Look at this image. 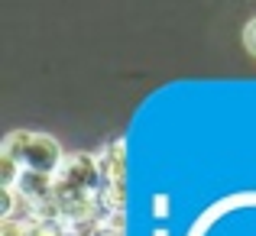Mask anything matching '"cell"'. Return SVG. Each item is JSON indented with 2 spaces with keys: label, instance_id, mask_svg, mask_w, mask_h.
Wrapping results in <instances>:
<instances>
[{
  "label": "cell",
  "instance_id": "1",
  "mask_svg": "<svg viewBox=\"0 0 256 236\" xmlns=\"http://www.w3.org/2000/svg\"><path fill=\"white\" fill-rule=\"evenodd\" d=\"M0 156H10L20 162L23 172H39V175H58L65 165L62 146L52 136H42V133H10L4 139V152Z\"/></svg>",
  "mask_w": 256,
  "mask_h": 236
},
{
  "label": "cell",
  "instance_id": "2",
  "mask_svg": "<svg viewBox=\"0 0 256 236\" xmlns=\"http://www.w3.org/2000/svg\"><path fill=\"white\" fill-rule=\"evenodd\" d=\"M20 175H23V168H20V162H16V159L0 156V188H16Z\"/></svg>",
  "mask_w": 256,
  "mask_h": 236
},
{
  "label": "cell",
  "instance_id": "3",
  "mask_svg": "<svg viewBox=\"0 0 256 236\" xmlns=\"http://www.w3.org/2000/svg\"><path fill=\"white\" fill-rule=\"evenodd\" d=\"M13 207H16V191L13 188H0V217L13 220Z\"/></svg>",
  "mask_w": 256,
  "mask_h": 236
},
{
  "label": "cell",
  "instance_id": "4",
  "mask_svg": "<svg viewBox=\"0 0 256 236\" xmlns=\"http://www.w3.org/2000/svg\"><path fill=\"white\" fill-rule=\"evenodd\" d=\"M244 45L250 49V55H256V19H250L244 29Z\"/></svg>",
  "mask_w": 256,
  "mask_h": 236
},
{
  "label": "cell",
  "instance_id": "5",
  "mask_svg": "<svg viewBox=\"0 0 256 236\" xmlns=\"http://www.w3.org/2000/svg\"><path fill=\"white\" fill-rule=\"evenodd\" d=\"M159 236H166V233H159Z\"/></svg>",
  "mask_w": 256,
  "mask_h": 236
}]
</instances>
